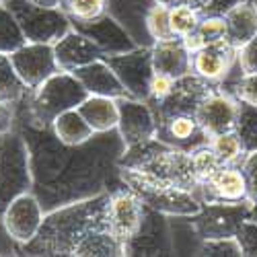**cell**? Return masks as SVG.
Segmentation results:
<instances>
[{
	"instance_id": "obj_37",
	"label": "cell",
	"mask_w": 257,
	"mask_h": 257,
	"mask_svg": "<svg viewBox=\"0 0 257 257\" xmlns=\"http://www.w3.org/2000/svg\"><path fill=\"white\" fill-rule=\"evenodd\" d=\"M198 255L206 257H239L243 255L237 237H224V239H204L200 241Z\"/></svg>"
},
{
	"instance_id": "obj_41",
	"label": "cell",
	"mask_w": 257,
	"mask_h": 257,
	"mask_svg": "<svg viewBox=\"0 0 257 257\" xmlns=\"http://www.w3.org/2000/svg\"><path fill=\"white\" fill-rule=\"evenodd\" d=\"M232 95L239 101H245V103H251L257 107V72L241 74L232 87Z\"/></svg>"
},
{
	"instance_id": "obj_9",
	"label": "cell",
	"mask_w": 257,
	"mask_h": 257,
	"mask_svg": "<svg viewBox=\"0 0 257 257\" xmlns=\"http://www.w3.org/2000/svg\"><path fill=\"white\" fill-rule=\"evenodd\" d=\"M107 64L115 70L117 78L130 93V97L140 101H151V80L155 76L153 52L151 48H134L132 52L105 56Z\"/></svg>"
},
{
	"instance_id": "obj_16",
	"label": "cell",
	"mask_w": 257,
	"mask_h": 257,
	"mask_svg": "<svg viewBox=\"0 0 257 257\" xmlns=\"http://www.w3.org/2000/svg\"><path fill=\"white\" fill-rule=\"evenodd\" d=\"M72 27L76 31H80L82 35H87L103 52V58L125 54V52H132L134 48H138L136 41L127 35V31L107 13L93 21H72Z\"/></svg>"
},
{
	"instance_id": "obj_38",
	"label": "cell",
	"mask_w": 257,
	"mask_h": 257,
	"mask_svg": "<svg viewBox=\"0 0 257 257\" xmlns=\"http://www.w3.org/2000/svg\"><path fill=\"white\" fill-rule=\"evenodd\" d=\"M146 25H148V33H151L153 41H163V39L175 37L173 31H171V25H169V7H163L157 3L151 9V13H148Z\"/></svg>"
},
{
	"instance_id": "obj_5",
	"label": "cell",
	"mask_w": 257,
	"mask_h": 257,
	"mask_svg": "<svg viewBox=\"0 0 257 257\" xmlns=\"http://www.w3.org/2000/svg\"><path fill=\"white\" fill-rule=\"evenodd\" d=\"M117 173L121 183L127 189H132L144 206L165 214V216L191 218L202 210V200L196 196V191L177 187L173 183L161 181L153 175L127 167H119Z\"/></svg>"
},
{
	"instance_id": "obj_42",
	"label": "cell",
	"mask_w": 257,
	"mask_h": 257,
	"mask_svg": "<svg viewBox=\"0 0 257 257\" xmlns=\"http://www.w3.org/2000/svg\"><path fill=\"white\" fill-rule=\"evenodd\" d=\"M241 171L247 181V191H249V200L257 204V151L245 153L241 161Z\"/></svg>"
},
{
	"instance_id": "obj_4",
	"label": "cell",
	"mask_w": 257,
	"mask_h": 257,
	"mask_svg": "<svg viewBox=\"0 0 257 257\" xmlns=\"http://www.w3.org/2000/svg\"><path fill=\"white\" fill-rule=\"evenodd\" d=\"M89 97L87 89L72 72H56L44 84L29 91L27 101L21 105L19 113L31 123L50 125L60 113L78 109V105Z\"/></svg>"
},
{
	"instance_id": "obj_26",
	"label": "cell",
	"mask_w": 257,
	"mask_h": 257,
	"mask_svg": "<svg viewBox=\"0 0 257 257\" xmlns=\"http://www.w3.org/2000/svg\"><path fill=\"white\" fill-rule=\"evenodd\" d=\"M222 17L226 23V39L234 48H241L257 35V3L253 0H239Z\"/></svg>"
},
{
	"instance_id": "obj_19",
	"label": "cell",
	"mask_w": 257,
	"mask_h": 257,
	"mask_svg": "<svg viewBox=\"0 0 257 257\" xmlns=\"http://www.w3.org/2000/svg\"><path fill=\"white\" fill-rule=\"evenodd\" d=\"M157 140L179 148V151L194 153L196 148L210 144V136L204 132L196 115H169L161 117L157 125Z\"/></svg>"
},
{
	"instance_id": "obj_23",
	"label": "cell",
	"mask_w": 257,
	"mask_h": 257,
	"mask_svg": "<svg viewBox=\"0 0 257 257\" xmlns=\"http://www.w3.org/2000/svg\"><path fill=\"white\" fill-rule=\"evenodd\" d=\"M54 54L60 70L64 72H74L76 68H82L87 64L103 58V52L87 35H82L74 27L54 44Z\"/></svg>"
},
{
	"instance_id": "obj_28",
	"label": "cell",
	"mask_w": 257,
	"mask_h": 257,
	"mask_svg": "<svg viewBox=\"0 0 257 257\" xmlns=\"http://www.w3.org/2000/svg\"><path fill=\"white\" fill-rule=\"evenodd\" d=\"M50 127L58 140H62L64 144H70V146L84 144L95 136L93 127L87 123V119L82 117V113L78 109H70V111L60 113L50 123Z\"/></svg>"
},
{
	"instance_id": "obj_43",
	"label": "cell",
	"mask_w": 257,
	"mask_h": 257,
	"mask_svg": "<svg viewBox=\"0 0 257 257\" xmlns=\"http://www.w3.org/2000/svg\"><path fill=\"white\" fill-rule=\"evenodd\" d=\"M173 82L175 80L171 78V76H165V74L155 72V76L151 80V101H155V103L163 101L171 93V89H173Z\"/></svg>"
},
{
	"instance_id": "obj_24",
	"label": "cell",
	"mask_w": 257,
	"mask_h": 257,
	"mask_svg": "<svg viewBox=\"0 0 257 257\" xmlns=\"http://www.w3.org/2000/svg\"><path fill=\"white\" fill-rule=\"evenodd\" d=\"M153 66L155 72L171 76L173 80L191 74V50L187 48L185 39L171 37L163 41H155L153 48Z\"/></svg>"
},
{
	"instance_id": "obj_39",
	"label": "cell",
	"mask_w": 257,
	"mask_h": 257,
	"mask_svg": "<svg viewBox=\"0 0 257 257\" xmlns=\"http://www.w3.org/2000/svg\"><path fill=\"white\" fill-rule=\"evenodd\" d=\"M237 66H239L241 74L257 72V35L251 37L241 48H237Z\"/></svg>"
},
{
	"instance_id": "obj_31",
	"label": "cell",
	"mask_w": 257,
	"mask_h": 257,
	"mask_svg": "<svg viewBox=\"0 0 257 257\" xmlns=\"http://www.w3.org/2000/svg\"><path fill=\"white\" fill-rule=\"evenodd\" d=\"M25 44H27V37L23 29H21L19 21L15 19V15L5 3H0V54L11 56Z\"/></svg>"
},
{
	"instance_id": "obj_11",
	"label": "cell",
	"mask_w": 257,
	"mask_h": 257,
	"mask_svg": "<svg viewBox=\"0 0 257 257\" xmlns=\"http://www.w3.org/2000/svg\"><path fill=\"white\" fill-rule=\"evenodd\" d=\"M9 58L13 62L19 78L25 82V87L29 91L37 89L50 76L60 72L52 44H33V41H27L23 48L13 52Z\"/></svg>"
},
{
	"instance_id": "obj_20",
	"label": "cell",
	"mask_w": 257,
	"mask_h": 257,
	"mask_svg": "<svg viewBox=\"0 0 257 257\" xmlns=\"http://www.w3.org/2000/svg\"><path fill=\"white\" fill-rule=\"evenodd\" d=\"M196 196L204 202H243L249 200L247 181L241 165H222L206 183L196 187Z\"/></svg>"
},
{
	"instance_id": "obj_7",
	"label": "cell",
	"mask_w": 257,
	"mask_h": 257,
	"mask_svg": "<svg viewBox=\"0 0 257 257\" xmlns=\"http://www.w3.org/2000/svg\"><path fill=\"white\" fill-rule=\"evenodd\" d=\"M15 19L19 21L27 41L33 44H56L72 29L70 17L62 9L37 7L31 0H5Z\"/></svg>"
},
{
	"instance_id": "obj_2",
	"label": "cell",
	"mask_w": 257,
	"mask_h": 257,
	"mask_svg": "<svg viewBox=\"0 0 257 257\" xmlns=\"http://www.w3.org/2000/svg\"><path fill=\"white\" fill-rule=\"evenodd\" d=\"M109 191L46 212L37 237L21 247L25 255H72L91 232L107 226Z\"/></svg>"
},
{
	"instance_id": "obj_8",
	"label": "cell",
	"mask_w": 257,
	"mask_h": 257,
	"mask_svg": "<svg viewBox=\"0 0 257 257\" xmlns=\"http://www.w3.org/2000/svg\"><path fill=\"white\" fill-rule=\"evenodd\" d=\"M255 204L251 200L243 202H204L202 210L191 216V228L204 239H224V237H237L241 224L253 218Z\"/></svg>"
},
{
	"instance_id": "obj_22",
	"label": "cell",
	"mask_w": 257,
	"mask_h": 257,
	"mask_svg": "<svg viewBox=\"0 0 257 257\" xmlns=\"http://www.w3.org/2000/svg\"><path fill=\"white\" fill-rule=\"evenodd\" d=\"M29 97V89L19 78L9 56L0 54V132L9 130L17 121V113Z\"/></svg>"
},
{
	"instance_id": "obj_3",
	"label": "cell",
	"mask_w": 257,
	"mask_h": 257,
	"mask_svg": "<svg viewBox=\"0 0 257 257\" xmlns=\"http://www.w3.org/2000/svg\"><path fill=\"white\" fill-rule=\"evenodd\" d=\"M119 167L136 169L161 181L173 183L177 187L196 191L198 181L191 165V153L179 151L157 138L146 140L136 146H127L119 159Z\"/></svg>"
},
{
	"instance_id": "obj_18",
	"label": "cell",
	"mask_w": 257,
	"mask_h": 257,
	"mask_svg": "<svg viewBox=\"0 0 257 257\" xmlns=\"http://www.w3.org/2000/svg\"><path fill=\"white\" fill-rule=\"evenodd\" d=\"M234 66H237V48L228 39L204 46L191 54V70H194V74H198L200 78L212 84L224 82Z\"/></svg>"
},
{
	"instance_id": "obj_10",
	"label": "cell",
	"mask_w": 257,
	"mask_h": 257,
	"mask_svg": "<svg viewBox=\"0 0 257 257\" xmlns=\"http://www.w3.org/2000/svg\"><path fill=\"white\" fill-rule=\"evenodd\" d=\"M216 87L218 84H212L194 72L177 78L173 82L171 93L163 101L155 103L157 117L161 119V117H169V115H196L202 101Z\"/></svg>"
},
{
	"instance_id": "obj_36",
	"label": "cell",
	"mask_w": 257,
	"mask_h": 257,
	"mask_svg": "<svg viewBox=\"0 0 257 257\" xmlns=\"http://www.w3.org/2000/svg\"><path fill=\"white\" fill-rule=\"evenodd\" d=\"M191 165H194V175H196L198 185L206 183L222 167L220 159L216 157V153L212 151L210 144L200 146V148H196V151L191 153Z\"/></svg>"
},
{
	"instance_id": "obj_14",
	"label": "cell",
	"mask_w": 257,
	"mask_h": 257,
	"mask_svg": "<svg viewBox=\"0 0 257 257\" xmlns=\"http://www.w3.org/2000/svg\"><path fill=\"white\" fill-rule=\"evenodd\" d=\"M142 218H144V204L132 189H127L123 183L109 189L107 226L123 243V247L136 234Z\"/></svg>"
},
{
	"instance_id": "obj_6",
	"label": "cell",
	"mask_w": 257,
	"mask_h": 257,
	"mask_svg": "<svg viewBox=\"0 0 257 257\" xmlns=\"http://www.w3.org/2000/svg\"><path fill=\"white\" fill-rule=\"evenodd\" d=\"M33 187L31 153L17 125L0 132V212Z\"/></svg>"
},
{
	"instance_id": "obj_30",
	"label": "cell",
	"mask_w": 257,
	"mask_h": 257,
	"mask_svg": "<svg viewBox=\"0 0 257 257\" xmlns=\"http://www.w3.org/2000/svg\"><path fill=\"white\" fill-rule=\"evenodd\" d=\"M222 39H226L224 17H220V15H202L196 31L185 37V44L191 50V54H194L196 50H200L204 46H210V44H216V41H222Z\"/></svg>"
},
{
	"instance_id": "obj_33",
	"label": "cell",
	"mask_w": 257,
	"mask_h": 257,
	"mask_svg": "<svg viewBox=\"0 0 257 257\" xmlns=\"http://www.w3.org/2000/svg\"><path fill=\"white\" fill-rule=\"evenodd\" d=\"M210 146L222 165H241V161L245 157L243 142L234 130H228V132H222L218 136L210 138Z\"/></svg>"
},
{
	"instance_id": "obj_29",
	"label": "cell",
	"mask_w": 257,
	"mask_h": 257,
	"mask_svg": "<svg viewBox=\"0 0 257 257\" xmlns=\"http://www.w3.org/2000/svg\"><path fill=\"white\" fill-rule=\"evenodd\" d=\"M119 255H125V247L109 228H99L91 232L74 251V257H119Z\"/></svg>"
},
{
	"instance_id": "obj_47",
	"label": "cell",
	"mask_w": 257,
	"mask_h": 257,
	"mask_svg": "<svg viewBox=\"0 0 257 257\" xmlns=\"http://www.w3.org/2000/svg\"><path fill=\"white\" fill-rule=\"evenodd\" d=\"M31 3L37 7H46V9H60L62 7V0H31Z\"/></svg>"
},
{
	"instance_id": "obj_49",
	"label": "cell",
	"mask_w": 257,
	"mask_h": 257,
	"mask_svg": "<svg viewBox=\"0 0 257 257\" xmlns=\"http://www.w3.org/2000/svg\"><path fill=\"white\" fill-rule=\"evenodd\" d=\"M0 3H5V0H0Z\"/></svg>"
},
{
	"instance_id": "obj_35",
	"label": "cell",
	"mask_w": 257,
	"mask_h": 257,
	"mask_svg": "<svg viewBox=\"0 0 257 257\" xmlns=\"http://www.w3.org/2000/svg\"><path fill=\"white\" fill-rule=\"evenodd\" d=\"M60 9L70 21H93L107 13V0H62Z\"/></svg>"
},
{
	"instance_id": "obj_13",
	"label": "cell",
	"mask_w": 257,
	"mask_h": 257,
	"mask_svg": "<svg viewBox=\"0 0 257 257\" xmlns=\"http://www.w3.org/2000/svg\"><path fill=\"white\" fill-rule=\"evenodd\" d=\"M0 216H3V222L9 234L23 247L37 237V232L46 218V210L33 191H27V194L17 196L0 212Z\"/></svg>"
},
{
	"instance_id": "obj_46",
	"label": "cell",
	"mask_w": 257,
	"mask_h": 257,
	"mask_svg": "<svg viewBox=\"0 0 257 257\" xmlns=\"http://www.w3.org/2000/svg\"><path fill=\"white\" fill-rule=\"evenodd\" d=\"M159 5H163V7H177V5H191V7H196V9H200L202 11V7H204V3L206 0H157Z\"/></svg>"
},
{
	"instance_id": "obj_17",
	"label": "cell",
	"mask_w": 257,
	"mask_h": 257,
	"mask_svg": "<svg viewBox=\"0 0 257 257\" xmlns=\"http://www.w3.org/2000/svg\"><path fill=\"white\" fill-rule=\"evenodd\" d=\"M239 103L241 101L230 91H224L220 87L214 89L196 111V117L204 127V132L210 138H214L222 132L232 130L239 113Z\"/></svg>"
},
{
	"instance_id": "obj_15",
	"label": "cell",
	"mask_w": 257,
	"mask_h": 257,
	"mask_svg": "<svg viewBox=\"0 0 257 257\" xmlns=\"http://www.w3.org/2000/svg\"><path fill=\"white\" fill-rule=\"evenodd\" d=\"M173 249L167 216L144 206V218L136 234L125 243V255H171Z\"/></svg>"
},
{
	"instance_id": "obj_40",
	"label": "cell",
	"mask_w": 257,
	"mask_h": 257,
	"mask_svg": "<svg viewBox=\"0 0 257 257\" xmlns=\"http://www.w3.org/2000/svg\"><path fill=\"white\" fill-rule=\"evenodd\" d=\"M237 241L241 245L243 255L257 257V220L255 218H249L241 224V228L237 232Z\"/></svg>"
},
{
	"instance_id": "obj_32",
	"label": "cell",
	"mask_w": 257,
	"mask_h": 257,
	"mask_svg": "<svg viewBox=\"0 0 257 257\" xmlns=\"http://www.w3.org/2000/svg\"><path fill=\"white\" fill-rule=\"evenodd\" d=\"M232 130L241 138L245 153L257 151V107L255 105L245 101L239 103V113Z\"/></svg>"
},
{
	"instance_id": "obj_12",
	"label": "cell",
	"mask_w": 257,
	"mask_h": 257,
	"mask_svg": "<svg viewBox=\"0 0 257 257\" xmlns=\"http://www.w3.org/2000/svg\"><path fill=\"white\" fill-rule=\"evenodd\" d=\"M119 105V121L117 132L127 146H136L146 140H153L157 136L159 117L151 101H140L134 97L117 99Z\"/></svg>"
},
{
	"instance_id": "obj_48",
	"label": "cell",
	"mask_w": 257,
	"mask_h": 257,
	"mask_svg": "<svg viewBox=\"0 0 257 257\" xmlns=\"http://www.w3.org/2000/svg\"><path fill=\"white\" fill-rule=\"evenodd\" d=\"M253 218L257 220V204H255V208H253Z\"/></svg>"
},
{
	"instance_id": "obj_34",
	"label": "cell",
	"mask_w": 257,
	"mask_h": 257,
	"mask_svg": "<svg viewBox=\"0 0 257 257\" xmlns=\"http://www.w3.org/2000/svg\"><path fill=\"white\" fill-rule=\"evenodd\" d=\"M200 19H202V11L191 5H177L169 9L171 31H173L175 37H181V39H185L187 35L196 31Z\"/></svg>"
},
{
	"instance_id": "obj_1",
	"label": "cell",
	"mask_w": 257,
	"mask_h": 257,
	"mask_svg": "<svg viewBox=\"0 0 257 257\" xmlns=\"http://www.w3.org/2000/svg\"><path fill=\"white\" fill-rule=\"evenodd\" d=\"M15 125L29 144L31 191L46 212L121 185L117 171L125 144L117 130L95 134L89 142L70 146L58 140L50 125L31 123L21 113H17Z\"/></svg>"
},
{
	"instance_id": "obj_27",
	"label": "cell",
	"mask_w": 257,
	"mask_h": 257,
	"mask_svg": "<svg viewBox=\"0 0 257 257\" xmlns=\"http://www.w3.org/2000/svg\"><path fill=\"white\" fill-rule=\"evenodd\" d=\"M78 111L82 113L84 119H87V123L93 127L95 134L117 130V121H119L117 99L89 95L87 99L78 105Z\"/></svg>"
},
{
	"instance_id": "obj_21",
	"label": "cell",
	"mask_w": 257,
	"mask_h": 257,
	"mask_svg": "<svg viewBox=\"0 0 257 257\" xmlns=\"http://www.w3.org/2000/svg\"><path fill=\"white\" fill-rule=\"evenodd\" d=\"M157 0H107V15H111L127 31L138 48H153V37L148 33L146 19Z\"/></svg>"
},
{
	"instance_id": "obj_25",
	"label": "cell",
	"mask_w": 257,
	"mask_h": 257,
	"mask_svg": "<svg viewBox=\"0 0 257 257\" xmlns=\"http://www.w3.org/2000/svg\"><path fill=\"white\" fill-rule=\"evenodd\" d=\"M72 74L82 82V87L87 89L89 95L111 97V99L130 97V93L125 91V87L117 78L115 70L107 64L105 58L95 60V62L87 64V66H82V68H76Z\"/></svg>"
},
{
	"instance_id": "obj_44",
	"label": "cell",
	"mask_w": 257,
	"mask_h": 257,
	"mask_svg": "<svg viewBox=\"0 0 257 257\" xmlns=\"http://www.w3.org/2000/svg\"><path fill=\"white\" fill-rule=\"evenodd\" d=\"M17 253H21V245L9 234L3 216H0V255H17Z\"/></svg>"
},
{
	"instance_id": "obj_45",
	"label": "cell",
	"mask_w": 257,
	"mask_h": 257,
	"mask_svg": "<svg viewBox=\"0 0 257 257\" xmlns=\"http://www.w3.org/2000/svg\"><path fill=\"white\" fill-rule=\"evenodd\" d=\"M234 3L239 0H206L204 7H202V15H224Z\"/></svg>"
}]
</instances>
